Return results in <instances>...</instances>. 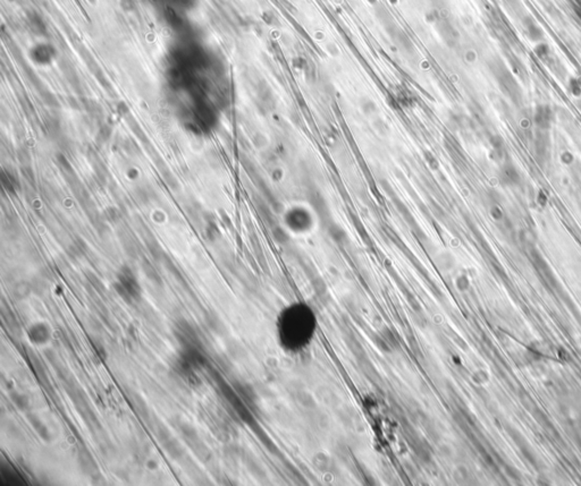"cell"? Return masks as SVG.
<instances>
[{
  "label": "cell",
  "mask_w": 581,
  "mask_h": 486,
  "mask_svg": "<svg viewBox=\"0 0 581 486\" xmlns=\"http://www.w3.org/2000/svg\"><path fill=\"white\" fill-rule=\"evenodd\" d=\"M314 314L303 304L286 308L281 317L279 335L290 349H300L308 345L314 335Z\"/></svg>",
  "instance_id": "1"
},
{
  "label": "cell",
  "mask_w": 581,
  "mask_h": 486,
  "mask_svg": "<svg viewBox=\"0 0 581 486\" xmlns=\"http://www.w3.org/2000/svg\"><path fill=\"white\" fill-rule=\"evenodd\" d=\"M174 425L178 431V433L182 435V439L191 451L195 453V456L199 459L202 463H208L213 459V452L211 450L207 447V444L204 442V440L200 438L199 433L196 430V427L188 424L187 422L181 420V418H176L174 421Z\"/></svg>",
  "instance_id": "2"
},
{
  "label": "cell",
  "mask_w": 581,
  "mask_h": 486,
  "mask_svg": "<svg viewBox=\"0 0 581 486\" xmlns=\"http://www.w3.org/2000/svg\"><path fill=\"white\" fill-rule=\"evenodd\" d=\"M114 289L117 295L127 304L140 301L142 297L141 286L134 272L127 265L121 267L119 272L117 273V281L114 283Z\"/></svg>",
  "instance_id": "3"
},
{
  "label": "cell",
  "mask_w": 581,
  "mask_h": 486,
  "mask_svg": "<svg viewBox=\"0 0 581 486\" xmlns=\"http://www.w3.org/2000/svg\"><path fill=\"white\" fill-rule=\"evenodd\" d=\"M155 433L157 435V440L160 444V447L165 450V452L176 461H182L185 458V450L181 445V443L174 438L170 433V431L161 423H157L155 425Z\"/></svg>",
  "instance_id": "4"
},
{
  "label": "cell",
  "mask_w": 581,
  "mask_h": 486,
  "mask_svg": "<svg viewBox=\"0 0 581 486\" xmlns=\"http://www.w3.org/2000/svg\"><path fill=\"white\" fill-rule=\"evenodd\" d=\"M174 334L183 349H200L202 343L196 328L185 318H179L175 322Z\"/></svg>",
  "instance_id": "5"
},
{
  "label": "cell",
  "mask_w": 581,
  "mask_h": 486,
  "mask_svg": "<svg viewBox=\"0 0 581 486\" xmlns=\"http://www.w3.org/2000/svg\"><path fill=\"white\" fill-rule=\"evenodd\" d=\"M198 368L193 365V364L187 361V359L181 354L179 356L175 359L174 362V371L176 374L181 377V380L184 383L187 384L191 388H197L201 384L200 376L197 374Z\"/></svg>",
  "instance_id": "6"
},
{
  "label": "cell",
  "mask_w": 581,
  "mask_h": 486,
  "mask_svg": "<svg viewBox=\"0 0 581 486\" xmlns=\"http://www.w3.org/2000/svg\"><path fill=\"white\" fill-rule=\"evenodd\" d=\"M78 462L81 471L84 476H87L93 481H99L101 479V470L99 468L96 459L90 453L89 450L82 447L78 451Z\"/></svg>",
  "instance_id": "7"
},
{
  "label": "cell",
  "mask_w": 581,
  "mask_h": 486,
  "mask_svg": "<svg viewBox=\"0 0 581 486\" xmlns=\"http://www.w3.org/2000/svg\"><path fill=\"white\" fill-rule=\"evenodd\" d=\"M26 334H28L30 343L35 346L47 345L52 337L50 327H49L47 323L43 322H37L31 324L28 331H26Z\"/></svg>",
  "instance_id": "8"
},
{
  "label": "cell",
  "mask_w": 581,
  "mask_h": 486,
  "mask_svg": "<svg viewBox=\"0 0 581 486\" xmlns=\"http://www.w3.org/2000/svg\"><path fill=\"white\" fill-rule=\"evenodd\" d=\"M139 231H140V235L142 236L144 242H146L147 249H148V251H149V253L151 254L152 258H154L156 261H158V262H160L161 259L164 258L165 252L163 249H161V246L158 242V240L156 239L154 233L150 231V229L148 228L142 221H140V223H139Z\"/></svg>",
  "instance_id": "9"
},
{
  "label": "cell",
  "mask_w": 581,
  "mask_h": 486,
  "mask_svg": "<svg viewBox=\"0 0 581 486\" xmlns=\"http://www.w3.org/2000/svg\"><path fill=\"white\" fill-rule=\"evenodd\" d=\"M26 418H28L31 426L33 427V430L37 432V434L40 438H41L44 442H50L52 440V435L50 433V431H49L48 426L44 424V422L41 418H40L37 414H34L31 411L26 413Z\"/></svg>",
  "instance_id": "10"
},
{
  "label": "cell",
  "mask_w": 581,
  "mask_h": 486,
  "mask_svg": "<svg viewBox=\"0 0 581 486\" xmlns=\"http://www.w3.org/2000/svg\"><path fill=\"white\" fill-rule=\"evenodd\" d=\"M2 316L4 319V323H5V326L7 327V329L10 330L11 334L15 337L20 336L21 335V324L19 322V319H17L16 315L13 313V310L10 307H6L5 305H3Z\"/></svg>",
  "instance_id": "11"
},
{
  "label": "cell",
  "mask_w": 581,
  "mask_h": 486,
  "mask_svg": "<svg viewBox=\"0 0 581 486\" xmlns=\"http://www.w3.org/2000/svg\"><path fill=\"white\" fill-rule=\"evenodd\" d=\"M141 267H142V271L143 273L146 274V277L149 279V280L154 283L156 286H163V279H161L159 272L157 271L156 268L154 267V264H152L149 260L148 259H142V262H141Z\"/></svg>",
  "instance_id": "12"
},
{
  "label": "cell",
  "mask_w": 581,
  "mask_h": 486,
  "mask_svg": "<svg viewBox=\"0 0 581 486\" xmlns=\"http://www.w3.org/2000/svg\"><path fill=\"white\" fill-rule=\"evenodd\" d=\"M119 237H120L121 245H123L126 254H127L130 258L137 259L138 255H139V247L137 246V242H135V240L133 239V237L128 235L127 232H123V231H120Z\"/></svg>",
  "instance_id": "13"
},
{
  "label": "cell",
  "mask_w": 581,
  "mask_h": 486,
  "mask_svg": "<svg viewBox=\"0 0 581 486\" xmlns=\"http://www.w3.org/2000/svg\"><path fill=\"white\" fill-rule=\"evenodd\" d=\"M10 398L12 400V402L14 403V406L16 408H19L21 412H25V413L30 412L31 402H30V398L28 397V395L24 394V393H21V392H19V391L11 390L10 391Z\"/></svg>",
  "instance_id": "14"
},
{
  "label": "cell",
  "mask_w": 581,
  "mask_h": 486,
  "mask_svg": "<svg viewBox=\"0 0 581 486\" xmlns=\"http://www.w3.org/2000/svg\"><path fill=\"white\" fill-rule=\"evenodd\" d=\"M87 252H88V245L85 244V241L83 239H81V238H76V239L69 246V249H67V254H69L70 258L73 260L83 258V256L87 254Z\"/></svg>",
  "instance_id": "15"
},
{
  "label": "cell",
  "mask_w": 581,
  "mask_h": 486,
  "mask_svg": "<svg viewBox=\"0 0 581 486\" xmlns=\"http://www.w3.org/2000/svg\"><path fill=\"white\" fill-rule=\"evenodd\" d=\"M12 292L13 296H14L17 300H24L31 295V292H33V290L32 286H31V282L21 280L15 283L14 287H13Z\"/></svg>",
  "instance_id": "16"
},
{
  "label": "cell",
  "mask_w": 581,
  "mask_h": 486,
  "mask_svg": "<svg viewBox=\"0 0 581 486\" xmlns=\"http://www.w3.org/2000/svg\"><path fill=\"white\" fill-rule=\"evenodd\" d=\"M0 182H2L4 190H5L8 194L11 195L16 194L17 186L20 187V183L16 181V178L13 176V175L6 173L5 170H3L2 174H0Z\"/></svg>",
  "instance_id": "17"
},
{
  "label": "cell",
  "mask_w": 581,
  "mask_h": 486,
  "mask_svg": "<svg viewBox=\"0 0 581 486\" xmlns=\"http://www.w3.org/2000/svg\"><path fill=\"white\" fill-rule=\"evenodd\" d=\"M205 322L206 326L208 327V329L211 332H214V334L220 335L223 332L224 329L223 323L214 312H207L205 314Z\"/></svg>",
  "instance_id": "18"
},
{
  "label": "cell",
  "mask_w": 581,
  "mask_h": 486,
  "mask_svg": "<svg viewBox=\"0 0 581 486\" xmlns=\"http://www.w3.org/2000/svg\"><path fill=\"white\" fill-rule=\"evenodd\" d=\"M160 262L165 265V268L168 270V271L170 272V274H172V276H174L175 278H176V280H177L179 283H183V285H185L186 282H185V280H184L183 274L181 273V271H179V269L176 267V265H175V263L173 262L172 259H170L167 254L165 253L164 258L161 259Z\"/></svg>",
  "instance_id": "19"
},
{
  "label": "cell",
  "mask_w": 581,
  "mask_h": 486,
  "mask_svg": "<svg viewBox=\"0 0 581 486\" xmlns=\"http://www.w3.org/2000/svg\"><path fill=\"white\" fill-rule=\"evenodd\" d=\"M157 165H158L160 174H161V176H163V179L165 181V183L167 184L170 188H176L178 186V183H177L176 178H175L174 175L172 174V172H170V170L166 167V165L164 164V162H161V166L159 164H157Z\"/></svg>",
  "instance_id": "20"
},
{
  "label": "cell",
  "mask_w": 581,
  "mask_h": 486,
  "mask_svg": "<svg viewBox=\"0 0 581 486\" xmlns=\"http://www.w3.org/2000/svg\"><path fill=\"white\" fill-rule=\"evenodd\" d=\"M85 278H87V281L90 283V286H91L98 294H103V292H105L106 290L105 285H103L100 278H99L97 274L88 271L85 272Z\"/></svg>",
  "instance_id": "21"
},
{
  "label": "cell",
  "mask_w": 581,
  "mask_h": 486,
  "mask_svg": "<svg viewBox=\"0 0 581 486\" xmlns=\"http://www.w3.org/2000/svg\"><path fill=\"white\" fill-rule=\"evenodd\" d=\"M31 286H32V290L34 294L39 296H42L47 290V281L43 277H35L31 281Z\"/></svg>",
  "instance_id": "22"
},
{
  "label": "cell",
  "mask_w": 581,
  "mask_h": 486,
  "mask_svg": "<svg viewBox=\"0 0 581 486\" xmlns=\"http://www.w3.org/2000/svg\"><path fill=\"white\" fill-rule=\"evenodd\" d=\"M56 157H57L58 165H59V167L61 168L62 172L65 173L66 176L74 175V170H73V167H72L71 162L66 159V156L62 154V153H58Z\"/></svg>",
  "instance_id": "23"
},
{
  "label": "cell",
  "mask_w": 581,
  "mask_h": 486,
  "mask_svg": "<svg viewBox=\"0 0 581 486\" xmlns=\"http://www.w3.org/2000/svg\"><path fill=\"white\" fill-rule=\"evenodd\" d=\"M105 218L111 223H117L121 219V213L115 206H110L105 211Z\"/></svg>",
  "instance_id": "24"
},
{
  "label": "cell",
  "mask_w": 581,
  "mask_h": 486,
  "mask_svg": "<svg viewBox=\"0 0 581 486\" xmlns=\"http://www.w3.org/2000/svg\"><path fill=\"white\" fill-rule=\"evenodd\" d=\"M17 159L20 160L22 166H31V160H32V156H31L30 152L28 151V148L21 147V148H19V150H17Z\"/></svg>",
  "instance_id": "25"
},
{
  "label": "cell",
  "mask_w": 581,
  "mask_h": 486,
  "mask_svg": "<svg viewBox=\"0 0 581 486\" xmlns=\"http://www.w3.org/2000/svg\"><path fill=\"white\" fill-rule=\"evenodd\" d=\"M206 235L209 240L214 241L219 235V230L216 223L214 221H207V228H206Z\"/></svg>",
  "instance_id": "26"
},
{
  "label": "cell",
  "mask_w": 581,
  "mask_h": 486,
  "mask_svg": "<svg viewBox=\"0 0 581 486\" xmlns=\"http://www.w3.org/2000/svg\"><path fill=\"white\" fill-rule=\"evenodd\" d=\"M34 59L38 60L39 62H48L50 60L51 58V53L48 51V48L46 47H42L41 49H35V55H34Z\"/></svg>",
  "instance_id": "27"
},
{
  "label": "cell",
  "mask_w": 581,
  "mask_h": 486,
  "mask_svg": "<svg viewBox=\"0 0 581 486\" xmlns=\"http://www.w3.org/2000/svg\"><path fill=\"white\" fill-rule=\"evenodd\" d=\"M110 134H111V130L109 127H107V126H102L99 130V134H98V141H100L101 143H106L108 139L110 137Z\"/></svg>",
  "instance_id": "28"
},
{
  "label": "cell",
  "mask_w": 581,
  "mask_h": 486,
  "mask_svg": "<svg viewBox=\"0 0 581 486\" xmlns=\"http://www.w3.org/2000/svg\"><path fill=\"white\" fill-rule=\"evenodd\" d=\"M22 174H23V176L28 179V181L33 184L34 183V172L33 169L31 168V166H22Z\"/></svg>",
  "instance_id": "29"
},
{
  "label": "cell",
  "mask_w": 581,
  "mask_h": 486,
  "mask_svg": "<svg viewBox=\"0 0 581 486\" xmlns=\"http://www.w3.org/2000/svg\"><path fill=\"white\" fill-rule=\"evenodd\" d=\"M94 349H96V353L99 357L103 356L106 358V352H105V348L102 347V345H100L99 343H92Z\"/></svg>",
  "instance_id": "30"
}]
</instances>
